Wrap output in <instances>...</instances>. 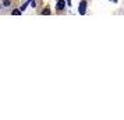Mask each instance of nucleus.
Masks as SVG:
<instances>
[{
    "label": "nucleus",
    "mask_w": 124,
    "mask_h": 120,
    "mask_svg": "<svg viewBox=\"0 0 124 120\" xmlns=\"http://www.w3.org/2000/svg\"><path fill=\"white\" fill-rule=\"evenodd\" d=\"M86 0H81L79 1V6H78V13L81 14V16H84L85 13H86Z\"/></svg>",
    "instance_id": "1"
},
{
    "label": "nucleus",
    "mask_w": 124,
    "mask_h": 120,
    "mask_svg": "<svg viewBox=\"0 0 124 120\" xmlns=\"http://www.w3.org/2000/svg\"><path fill=\"white\" fill-rule=\"evenodd\" d=\"M10 6H11V1H10V0H3V1H1V7H3V8H8Z\"/></svg>",
    "instance_id": "3"
},
{
    "label": "nucleus",
    "mask_w": 124,
    "mask_h": 120,
    "mask_svg": "<svg viewBox=\"0 0 124 120\" xmlns=\"http://www.w3.org/2000/svg\"><path fill=\"white\" fill-rule=\"evenodd\" d=\"M64 7H66V1H63V0H57L56 3V10H64Z\"/></svg>",
    "instance_id": "2"
},
{
    "label": "nucleus",
    "mask_w": 124,
    "mask_h": 120,
    "mask_svg": "<svg viewBox=\"0 0 124 120\" xmlns=\"http://www.w3.org/2000/svg\"><path fill=\"white\" fill-rule=\"evenodd\" d=\"M66 4H68V6H71V0H67V3Z\"/></svg>",
    "instance_id": "7"
},
{
    "label": "nucleus",
    "mask_w": 124,
    "mask_h": 120,
    "mask_svg": "<svg viewBox=\"0 0 124 120\" xmlns=\"http://www.w3.org/2000/svg\"><path fill=\"white\" fill-rule=\"evenodd\" d=\"M13 14H14V16H21V11H20V8H16V10H13Z\"/></svg>",
    "instance_id": "5"
},
{
    "label": "nucleus",
    "mask_w": 124,
    "mask_h": 120,
    "mask_svg": "<svg viewBox=\"0 0 124 120\" xmlns=\"http://www.w3.org/2000/svg\"><path fill=\"white\" fill-rule=\"evenodd\" d=\"M42 14H43V16H47V14H50V10H49V8H45V10L42 11Z\"/></svg>",
    "instance_id": "6"
},
{
    "label": "nucleus",
    "mask_w": 124,
    "mask_h": 120,
    "mask_svg": "<svg viewBox=\"0 0 124 120\" xmlns=\"http://www.w3.org/2000/svg\"><path fill=\"white\" fill-rule=\"evenodd\" d=\"M110 1H113V3H116V1H117V0H110Z\"/></svg>",
    "instance_id": "8"
},
{
    "label": "nucleus",
    "mask_w": 124,
    "mask_h": 120,
    "mask_svg": "<svg viewBox=\"0 0 124 120\" xmlns=\"http://www.w3.org/2000/svg\"><path fill=\"white\" fill-rule=\"evenodd\" d=\"M28 3H29V1H25V3H24L23 6L20 7V11H21V13L25 11V10H27V7H28Z\"/></svg>",
    "instance_id": "4"
}]
</instances>
